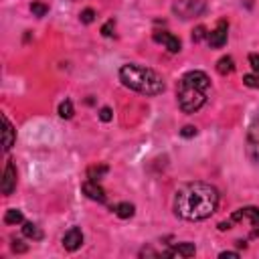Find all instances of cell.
<instances>
[{
	"mask_svg": "<svg viewBox=\"0 0 259 259\" xmlns=\"http://www.w3.org/2000/svg\"><path fill=\"white\" fill-rule=\"evenodd\" d=\"M219 206V190L208 182H186L174 194V212L184 221H204Z\"/></svg>",
	"mask_w": 259,
	"mask_h": 259,
	"instance_id": "6da1fadb",
	"label": "cell"
},
{
	"mask_svg": "<svg viewBox=\"0 0 259 259\" xmlns=\"http://www.w3.org/2000/svg\"><path fill=\"white\" fill-rule=\"evenodd\" d=\"M208 89H210V79L204 71H188L180 77L178 85H176V99H178V107L184 113H194L198 111L208 97Z\"/></svg>",
	"mask_w": 259,
	"mask_h": 259,
	"instance_id": "7a4b0ae2",
	"label": "cell"
},
{
	"mask_svg": "<svg viewBox=\"0 0 259 259\" xmlns=\"http://www.w3.org/2000/svg\"><path fill=\"white\" fill-rule=\"evenodd\" d=\"M217 227L221 233H233L237 247H245L247 241H253L259 237V208L243 206V208L231 212Z\"/></svg>",
	"mask_w": 259,
	"mask_h": 259,
	"instance_id": "3957f363",
	"label": "cell"
},
{
	"mask_svg": "<svg viewBox=\"0 0 259 259\" xmlns=\"http://www.w3.org/2000/svg\"><path fill=\"white\" fill-rule=\"evenodd\" d=\"M119 81L127 89L138 91V93L148 95V97L160 95L166 89V83H164V79H162V75L158 71H154L150 67L134 65V63L121 65V69H119Z\"/></svg>",
	"mask_w": 259,
	"mask_h": 259,
	"instance_id": "277c9868",
	"label": "cell"
},
{
	"mask_svg": "<svg viewBox=\"0 0 259 259\" xmlns=\"http://www.w3.org/2000/svg\"><path fill=\"white\" fill-rule=\"evenodd\" d=\"M172 12H174V16H178L182 20H188V18L204 14L206 12V2L204 0H176L172 4Z\"/></svg>",
	"mask_w": 259,
	"mask_h": 259,
	"instance_id": "5b68a950",
	"label": "cell"
},
{
	"mask_svg": "<svg viewBox=\"0 0 259 259\" xmlns=\"http://www.w3.org/2000/svg\"><path fill=\"white\" fill-rule=\"evenodd\" d=\"M247 156L253 164L259 166V117L249 125L247 130V144H245Z\"/></svg>",
	"mask_w": 259,
	"mask_h": 259,
	"instance_id": "8992f818",
	"label": "cell"
},
{
	"mask_svg": "<svg viewBox=\"0 0 259 259\" xmlns=\"http://www.w3.org/2000/svg\"><path fill=\"white\" fill-rule=\"evenodd\" d=\"M227 36H229V24H227V20H221V22L214 26V30H210V32L206 34V42H208V47H212V49H221V47H225Z\"/></svg>",
	"mask_w": 259,
	"mask_h": 259,
	"instance_id": "52a82bcc",
	"label": "cell"
},
{
	"mask_svg": "<svg viewBox=\"0 0 259 259\" xmlns=\"http://www.w3.org/2000/svg\"><path fill=\"white\" fill-rule=\"evenodd\" d=\"M2 194L4 196H10L16 188V166L12 160L6 162V168H4V174H2Z\"/></svg>",
	"mask_w": 259,
	"mask_h": 259,
	"instance_id": "ba28073f",
	"label": "cell"
},
{
	"mask_svg": "<svg viewBox=\"0 0 259 259\" xmlns=\"http://www.w3.org/2000/svg\"><path fill=\"white\" fill-rule=\"evenodd\" d=\"M152 38H154V42L164 45V47L168 49V53H178V51H180V38L174 36V34L168 32V30H156V32L152 34Z\"/></svg>",
	"mask_w": 259,
	"mask_h": 259,
	"instance_id": "9c48e42d",
	"label": "cell"
},
{
	"mask_svg": "<svg viewBox=\"0 0 259 259\" xmlns=\"http://www.w3.org/2000/svg\"><path fill=\"white\" fill-rule=\"evenodd\" d=\"M81 190H83V194L87 196V198H91V200H95V202H105L107 200V196H105V190L99 186V182H95V180H85L83 184H81Z\"/></svg>",
	"mask_w": 259,
	"mask_h": 259,
	"instance_id": "30bf717a",
	"label": "cell"
},
{
	"mask_svg": "<svg viewBox=\"0 0 259 259\" xmlns=\"http://www.w3.org/2000/svg\"><path fill=\"white\" fill-rule=\"evenodd\" d=\"M83 245V233L79 227H71L65 235H63V247L67 251H77Z\"/></svg>",
	"mask_w": 259,
	"mask_h": 259,
	"instance_id": "8fae6325",
	"label": "cell"
},
{
	"mask_svg": "<svg viewBox=\"0 0 259 259\" xmlns=\"http://www.w3.org/2000/svg\"><path fill=\"white\" fill-rule=\"evenodd\" d=\"M196 253V247H194V243H188V241H184V243H176L174 247H170L168 251H164L162 253V257H192Z\"/></svg>",
	"mask_w": 259,
	"mask_h": 259,
	"instance_id": "7c38bea8",
	"label": "cell"
},
{
	"mask_svg": "<svg viewBox=\"0 0 259 259\" xmlns=\"http://www.w3.org/2000/svg\"><path fill=\"white\" fill-rule=\"evenodd\" d=\"M2 123H4V132H2V148H4V152H8V150L14 146V142H16V130H14V125L10 123V119H8L6 115H2Z\"/></svg>",
	"mask_w": 259,
	"mask_h": 259,
	"instance_id": "4fadbf2b",
	"label": "cell"
},
{
	"mask_svg": "<svg viewBox=\"0 0 259 259\" xmlns=\"http://www.w3.org/2000/svg\"><path fill=\"white\" fill-rule=\"evenodd\" d=\"M22 235L26 237V239H32V241H40L42 239V231H40V227H36L34 223H22Z\"/></svg>",
	"mask_w": 259,
	"mask_h": 259,
	"instance_id": "5bb4252c",
	"label": "cell"
},
{
	"mask_svg": "<svg viewBox=\"0 0 259 259\" xmlns=\"http://www.w3.org/2000/svg\"><path fill=\"white\" fill-rule=\"evenodd\" d=\"M217 71H219V75H231L233 71H235V61H233V57H221L219 61H217Z\"/></svg>",
	"mask_w": 259,
	"mask_h": 259,
	"instance_id": "9a60e30c",
	"label": "cell"
},
{
	"mask_svg": "<svg viewBox=\"0 0 259 259\" xmlns=\"http://www.w3.org/2000/svg\"><path fill=\"white\" fill-rule=\"evenodd\" d=\"M109 172V166L107 164H97V166H89L87 168V178L89 180H95V182H99L105 174Z\"/></svg>",
	"mask_w": 259,
	"mask_h": 259,
	"instance_id": "2e32d148",
	"label": "cell"
},
{
	"mask_svg": "<svg viewBox=\"0 0 259 259\" xmlns=\"http://www.w3.org/2000/svg\"><path fill=\"white\" fill-rule=\"evenodd\" d=\"M4 223L6 225H22L24 223V214L20 208H8L4 212Z\"/></svg>",
	"mask_w": 259,
	"mask_h": 259,
	"instance_id": "e0dca14e",
	"label": "cell"
},
{
	"mask_svg": "<svg viewBox=\"0 0 259 259\" xmlns=\"http://www.w3.org/2000/svg\"><path fill=\"white\" fill-rule=\"evenodd\" d=\"M113 212H115L119 219H130V217H134L136 208H134V204H130V202H119V204L113 206Z\"/></svg>",
	"mask_w": 259,
	"mask_h": 259,
	"instance_id": "ac0fdd59",
	"label": "cell"
},
{
	"mask_svg": "<svg viewBox=\"0 0 259 259\" xmlns=\"http://www.w3.org/2000/svg\"><path fill=\"white\" fill-rule=\"evenodd\" d=\"M73 113H75V109H73L71 99L61 101V105H59V115H61L63 119H71V117H73Z\"/></svg>",
	"mask_w": 259,
	"mask_h": 259,
	"instance_id": "d6986e66",
	"label": "cell"
},
{
	"mask_svg": "<svg viewBox=\"0 0 259 259\" xmlns=\"http://www.w3.org/2000/svg\"><path fill=\"white\" fill-rule=\"evenodd\" d=\"M30 10H32V14H34V16H38V18H40V16H45V14L49 12V6H47L45 2H38V0H36V2H32V4H30Z\"/></svg>",
	"mask_w": 259,
	"mask_h": 259,
	"instance_id": "ffe728a7",
	"label": "cell"
},
{
	"mask_svg": "<svg viewBox=\"0 0 259 259\" xmlns=\"http://www.w3.org/2000/svg\"><path fill=\"white\" fill-rule=\"evenodd\" d=\"M79 18H81L83 24H91V22L95 20V10H93V8H85V10L79 14Z\"/></svg>",
	"mask_w": 259,
	"mask_h": 259,
	"instance_id": "44dd1931",
	"label": "cell"
},
{
	"mask_svg": "<svg viewBox=\"0 0 259 259\" xmlns=\"http://www.w3.org/2000/svg\"><path fill=\"white\" fill-rule=\"evenodd\" d=\"M206 34H208V32H206V28H204L202 24H198V26L192 30V40H194V42H198V40L206 38Z\"/></svg>",
	"mask_w": 259,
	"mask_h": 259,
	"instance_id": "7402d4cb",
	"label": "cell"
},
{
	"mask_svg": "<svg viewBox=\"0 0 259 259\" xmlns=\"http://www.w3.org/2000/svg\"><path fill=\"white\" fill-rule=\"evenodd\" d=\"M113 28H115V20L109 18V20L101 26V34H103V36H111V34H113Z\"/></svg>",
	"mask_w": 259,
	"mask_h": 259,
	"instance_id": "603a6c76",
	"label": "cell"
},
{
	"mask_svg": "<svg viewBox=\"0 0 259 259\" xmlns=\"http://www.w3.org/2000/svg\"><path fill=\"white\" fill-rule=\"evenodd\" d=\"M243 83H245L247 87H259V77H257L255 73H249V75L243 77Z\"/></svg>",
	"mask_w": 259,
	"mask_h": 259,
	"instance_id": "cb8c5ba5",
	"label": "cell"
},
{
	"mask_svg": "<svg viewBox=\"0 0 259 259\" xmlns=\"http://www.w3.org/2000/svg\"><path fill=\"white\" fill-rule=\"evenodd\" d=\"M249 65H251L253 73L259 77V55H257V53H251V55H249Z\"/></svg>",
	"mask_w": 259,
	"mask_h": 259,
	"instance_id": "d4e9b609",
	"label": "cell"
},
{
	"mask_svg": "<svg viewBox=\"0 0 259 259\" xmlns=\"http://www.w3.org/2000/svg\"><path fill=\"white\" fill-rule=\"evenodd\" d=\"M26 249H28V247H26L20 239H14V241H12V251H14V253H26Z\"/></svg>",
	"mask_w": 259,
	"mask_h": 259,
	"instance_id": "484cf974",
	"label": "cell"
},
{
	"mask_svg": "<svg viewBox=\"0 0 259 259\" xmlns=\"http://www.w3.org/2000/svg\"><path fill=\"white\" fill-rule=\"evenodd\" d=\"M111 117H113V113H111L109 107H101V109H99V119H101V121H111Z\"/></svg>",
	"mask_w": 259,
	"mask_h": 259,
	"instance_id": "4316f807",
	"label": "cell"
},
{
	"mask_svg": "<svg viewBox=\"0 0 259 259\" xmlns=\"http://www.w3.org/2000/svg\"><path fill=\"white\" fill-rule=\"evenodd\" d=\"M180 136H182V138H192V136H196V127H194V125H184V127L180 130Z\"/></svg>",
	"mask_w": 259,
	"mask_h": 259,
	"instance_id": "83f0119b",
	"label": "cell"
},
{
	"mask_svg": "<svg viewBox=\"0 0 259 259\" xmlns=\"http://www.w3.org/2000/svg\"><path fill=\"white\" fill-rule=\"evenodd\" d=\"M239 255H241L239 251H223L219 257H221V259H225V257H239Z\"/></svg>",
	"mask_w": 259,
	"mask_h": 259,
	"instance_id": "f1b7e54d",
	"label": "cell"
}]
</instances>
